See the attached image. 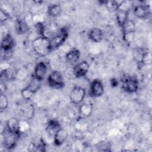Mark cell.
<instances>
[{"label": "cell", "mask_w": 152, "mask_h": 152, "mask_svg": "<svg viewBox=\"0 0 152 152\" xmlns=\"http://www.w3.org/2000/svg\"><path fill=\"white\" fill-rule=\"evenodd\" d=\"M68 36V29L66 27L61 28L49 39V48L50 50H54L61 46L66 40Z\"/></svg>", "instance_id": "6da1fadb"}, {"label": "cell", "mask_w": 152, "mask_h": 152, "mask_svg": "<svg viewBox=\"0 0 152 152\" xmlns=\"http://www.w3.org/2000/svg\"><path fill=\"white\" fill-rule=\"evenodd\" d=\"M32 47L34 52L40 56H45L50 52L49 39L42 36H39L32 41Z\"/></svg>", "instance_id": "7a4b0ae2"}, {"label": "cell", "mask_w": 152, "mask_h": 152, "mask_svg": "<svg viewBox=\"0 0 152 152\" xmlns=\"http://www.w3.org/2000/svg\"><path fill=\"white\" fill-rule=\"evenodd\" d=\"M48 85L54 89H61L65 86V81L62 74L58 71H52L47 78Z\"/></svg>", "instance_id": "3957f363"}, {"label": "cell", "mask_w": 152, "mask_h": 152, "mask_svg": "<svg viewBox=\"0 0 152 152\" xmlns=\"http://www.w3.org/2000/svg\"><path fill=\"white\" fill-rule=\"evenodd\" d=\"M121 87L122 90L126 93H135L138 90V81L137 78L131 76L125 77L122 81Z\"/></svg>", "instance_id": "277c9868"}, {"label": "cell", "mask_w": 152, "mask_h": 152, "mask_svg": "<svg viewBox=\"0 0 152 152\" xmlns=\"http://www.w3.org/2000/svg\"><path fill=\"white\" fill-rule=\"evenodd\" d=\"M40 81L34 77L29 84L21 90V94L23 98L25 100H30L34 94L39 90L40 86Z\"/></svg>", "instance_id": "5b68a950"}, {"label": "cell", "mask_w": 152, "mask_h": 152, "mask_svg": "<svg viewBox=\"0 0 152 152\" xmlns=\"http://www.w3.org/2000/svg\"><path fill=\"white\" fill-rule=\"evenodd\" d=\"M86 97V90L82 87L75 86L74 87L69 94L71 102L75 104H78L81 103Z\"/></svg>", "instance_id": "8992f818"}, {"label": "cell", "mask_w": 152, "mask_h": 152, "mask_svg": "<svg viewBox=\"0 0 152 152\" xmlns=\"http://www.w3.org/2000/svg\"><path fill=\"white\" fill-rule=\"evenodd\" d=\"M4 133L3 144L5 148L8 150L14 148L17 144V142L20 135L11 133L6 129L5 130Z\"/></svg>", "instance_id": "52a82bcc"}, {"label": "cell", "mask_w": 152, "mask_h": 152, "mask_svg": "<svg viewBox=\"0 0 152 152\" xmlns=\"http://www.w3.org/2000/svg\"><path fill=\"white\" fill-rule=\"evenodd\" d=\"M90 92L91 96L94 97H99L102 96L104 92V86L102 82L98 79L93 80L90 84Z\"/></svg>", "instance_id": "ba28073f"}, {"label": "cell", "mask_w": 152, "mask_h": 152, "mask_svg": "<svg viewBox=\"0 0 152 152\" xmlns=\"http://www.w3.org/2000/svg\"><path fill=\"white\" fill-rule=\"evenodd\" d=\"M89 68V64L86 61H82L75 65L73 69V73L75 77L81 78L86 75Z\"/></svg>", "instance_id": "9c48e42d"}, {"label": "cell", "mask_w": 152, "mask_h": 152, "mask_svg": "<svg viewBox=\"0 0 152 152\" xmlns=\"http://www.w3.org/2000/svg\"><path fill=\"white\" fill-rule=\"evenodd\" d=\"M48 72V66L43 62H38L34 69V77L37 80L42 81L45 79Z\"/></svg>", "instance_id": "30bf717a"}, {"label": "cell", "mask_w": 152, "mask_h": 152, "mask_svg": "<svg viewBox=\"0 0 152 152\" xmlns=\"http://www.w3.org/2000/svg\"><path fill=\"white\" fill-rule=\"evenodd\" d=\"M5 129L8 131L17 135L21 133L20 130V122L17 118H11L5 124Z\"/></svg>", "instance_id": "8fae6325"}, {"label": "cell", "mask_w": 152, "mask_h": 152, "mask_svg": "<svg viewBox=\"0 0 152 152\" xmlns=\"http://www.w3.org/2000/svg\"><path fill=\"white\" fill-rule=\"evenodd\" d=\"M133 11L134 15L140 19H145L150 14L149 8L147 5L144 4H140L135 6Z\"/></svg>", "instance_id": "7c38bea8"}, {"label": "cell", "mask_w": 152, "mask_h": 152, "mask_svg": "<svg viewBox=\"0 0 152 152\" xmlns=\"http://www.w3.org/2000/svg\"><path fill=\"white\" fill-rule=\"evenodd\" d=\"M14 45V40L10 33H6L2 38L1 48L4 52H11Z\"/></svg>", "instance_id": "4fadbf2b"}, {"label": "cell", "mask_w": 152, "mask_h": 152, "mask_svg": "<svg viewBox=\"0 0 152 152\" xmlns=\"http://www.w3.org/2000/svg\"><path fill=\"white\" fill-rule=\"evenodd\" d=\"M62 129L61 124L59 123V122L56 120L53 119L50 120L48 122L46 131L47 133L53 138L55 137V135Z\"/></svg>", "instance_id": "5bb4252c"}, {"label": "cell", "mask_w": 152, "mask_h": 152, "mask_svg": "<svg viewBox=\"0 0 152 152\" xmlns=\"http://www.w3.org/2000/svg\"><path fill=\"white\" fill-rule=\"evenodd\" d=\"M88 36L92 42L95 43H99L103 40V32L100 28L94 27L89 31Z\"/></svg>", "instance_id": "9a60e30c"}, {"label": "cell", "mask_w": 152, "mask_h": 152, "mask_svg": "<svg viewBox=\"0 0 152 152\" xmlns=\"http://www.w3.org/2000/svg\"><path fill=\"white\" fill-rule=\"evenodd\" d=\"M16 76L17 71L12 68H5L1 72V80L2 81L13 80Z\"/></svg>", "instance_id": "2e32d148"}, {"label": "cell", "mask_w": 152, "mask_h": 152, "mask_svg": "<svg viewBox=\"0 0 152 152\" xmlns=\"http://www.w3.org/2000/svg\"><path fill=\"white\" fill-rule=\"evenodd\" d=\"M129 11L128 10H124L119 8L116 12V18L118 25L121 27L128 20Z\"/></svg>", "instance_id": "e0dca14e"}, {"label": "cell", "mask_w": 152, "mask_h": 152, "mask_svg": "<svg viewBox=\"0 0 152 152\" xmlns=\"http://www.w3.org/2000/svg\"><path fill=\"white\" fill-rule=\"evenodd\" d=\"M92 111V104L90 103H84L80 106L79 115L81 118H87L91 115Z\"/></svg>", "instance_id": "ac0fdd59"}, {"label": "cell", "mask_w": 152, "mask_h": 152, "mask_svg": "<svg viewBox=\"0 0 152 152\" xmlns=\"http://www.w3.org/2000/svg\"><path fill=\"white\" fill-rule=\"evenodd\" d=\"M15 30L18 34H23L29 30V26L24 19H18L15 23Z\"/></svg>", "instance_id": "d6986e66"}, {"label": "cell", "mask_w": 152, "mask_h": 152, "mask_svg": "<svg viewBox=\"0 0 152 152\" xmlns=\"http://www.w3.org/2000/svg\"><path fill=\"white\" fill-rule=\"evenodd\" d=\"M122 30L123 36L128 35V34H132L135 33V26L134 22L132 20H127L125 24L121 27Z\"/></svg>", "instance_id": "ffe728a7"}, {"label": "cell", "mask_w": 152, "mask_h": 152, "mask_svg": "<svg viewBox=\"0 0 152 152\" xmlns=\"http://www.w3.org/2000/svg\"><path fill=\"white\" fill-rule=\"evenodd\" d=\"M62 13V8L60 5L54 4L48 8V14L51 17H58Z\"/></svg>", "instance_id": "44dd1931"}, {"label": "cell", "mask_w": 152, "mask_h": 152, "mask_svg": "<svg viewBox=\"0 0 152 152\" xmlns=\"http://www.w3.org/2000/svg\"><path fill=\"white\" fill-rule=\"evenodd\" d=\"M80 57V52L77 49H72L70 50L65 55V58L67 61L74 63L77 62Z\"/></svg>", "instance_id": "7402d4cb"}, {"label": "cell", "mask_w": 152, "mask_h": 152, "mask_svg": "<svg viewBox=\"0 0 152 152\" xmlns=\"http://www.w3.org/2000/svg\"><path fill=\"white\" fill-rule=\"evenodd\" d=\"M145 51L142 48L136 47L132 50V56L134 59L138 64H142L144 56L145 53Z\"/></svg>", "instance_id": "603a6c76"}, {"label": "cell", "mask_w": 152, "mask_h": 152, "mask_svg": "<svg viewBox=\"0 0 152 152\" xmlns=\"http://www.w3.org/2000/svg\"><path fill=\"white\" fill-rule=\"evenodd\" d=\"M67 137V132L64 129H61L53 137L54 143L56 145H62Z\"/></svg>", "instance_id": "cb8c5ba5"}, {"label": "cell", "mask_w": 152, "mask_h": 152, "mask_svg": "<svg viewBox=\"0 0 152 152\" xmlns=\"http://www.w3.org/2000/svg\"><path fill=\"white\" fill-rule=\"evenodd\" d=\"M121 3L120 4L115 0H109L104 2V4L107 11L112 13L116 12L118 11L121 6Z\"/></svg>", "instance_id": "d4e9b609"}, {"label": "cell", "mask_w": 152, "mask_h": 152, "mask_svg": "<svg viewBox=\"0 0 152 152\" xmlns=\"http://www.w3.org/2000/svg\"><path fill=\"white\" fill-rule=\"evenodd\" d=\"M9 102L7 97L5 94H2L0 96V109L3 110H5L8 106Z\"/></svg>", "instance_id": "484cf974"}, {"label": "cell", "mask_w": 152, "mask_h": 152, "mask_svg": "<svg viewBox=\"0 0 152 152\" xmlns=\"http://www.w3.org/2000/svg\"><path fill=\"white\" fill-rule=\"evenodd\" d=\"M151 61H152V58H151V55L150 52H146L144 56L142 64L150 65L151 64Z\"/></svg>", "instance_id": "4316f807"}, {"label": "cell", "mask_w": 152, "mask_h": 152, "mask_svg": "<svg viewBox=\"0 0 152 152\" xmlns=\"http://www.w3.org/2000/svg\"><path fill=\"white\" fill-rule=\"evenodd\" d=\"M10 16L8 12H7L5 10L1 8L0 10V21L1 23H2L6 21L7 20L10 18Z\"/></svg>", "instance_id": "83f0119b"}, {"label": "cell", "mask_w": 152, "mask_h": 152, "mask_svg": "<svg viewBox=\"0 0 152 152\" xmlns=\"http://www.w3.org/2000/svg\"><path fill=\"white\" fill-rule=\"evenodd\" d=\"M45 143L43 141V140H40L39 142L38 143V144L36 145V148H37V151H45Z\"/></svg>", "instance_id": "f1b7e54d"}, {"label": "cell", "mask_w": 152, "mask_h": 152, "mask_svg": "<svg viewBox=\"0 0 152 152\" xmlns=\"http://www.w3.org/2000/svg\"><path fill=\"white\" fill-rule=\"evenodd\" d=\"M0 90H1V94H5V92L7 90V86L5 83V82L2 81L1 82V85H0Z\"/></svg>", "instance_id": "f546056e"}, {"label": "cell", "mask_w": 152, "mask_h": 152, "mask_svg": "<svg viewBox=\"0 0 152 152\" xmlns=\"http://www.w3.org/2000/svg\"><path fill=\"white\" fill-rule=\"evenodd\" d=\"M110 83H111L112 86H113V87H116L118 84V81L115 78L112 79L111 81H110Z\"/></svg>", "instance_id": "4dcf8cb0"}]
</instances>
